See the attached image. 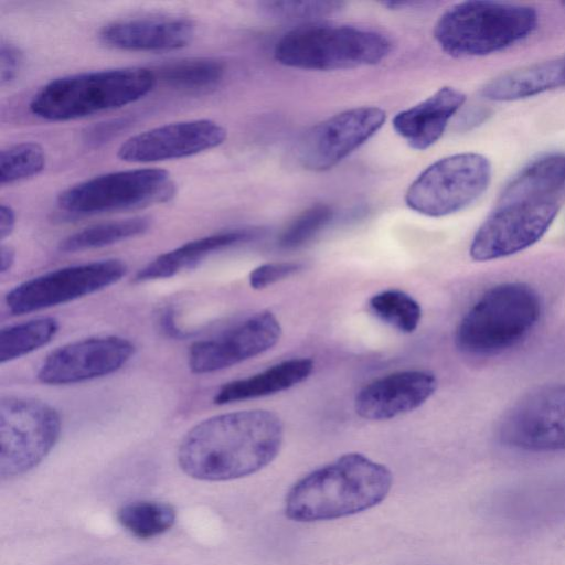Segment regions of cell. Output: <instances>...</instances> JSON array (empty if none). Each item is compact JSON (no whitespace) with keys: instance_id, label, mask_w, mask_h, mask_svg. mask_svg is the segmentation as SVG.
<instances>
[{"instance_id":"obj_1","label":"cell","mask_w":565,"mask_h":565,"mask_svg":"<svg viewBox=\"0 0 565 565\" xmlns=\"http://www.w3.org/2000/svg\"><path fill=\"white\" fill-rule=\"evenodd\" d=\"M284 425L266 409L230 412L209 417L182 438L178 462L184 473L205 481L253 475L279 454Z\"/></svg>"},{"instance_id":"obj_2","label":"cell","mask_w":565,"mask_h":565,"mask_svg":"<svg viewBox=\"0 0 565 565\" xmlns=\"http://www.w3.org/2000/svg\"><path fill=\"white\" fill-rule=\"evenodd\" d=\"M393 483L387 467L350 452L301 479L288 491L285 515L296 522L334 520L381 503Z\"/></svg>"},{"instance_id":"obj_3","label":"cell","mask_w":565,"mask_h":565,"mask_svg":"<svg viewBox=\"0 0 565 565\" xmlns=\"http://www.w3.org/2000/svg\"><path fill=\"white\" fill-rule=\"evenodd\" d=\"M541 313V298L530 285L498 284L487 289L463 315L456 329V347L472 358L502 354L529 337Z\"/></svg>"},{"instance_id":"obj_4","label":"cell","mask_w":565,"mask_h":565,"mask_svg":"<svg viewBox=\"0 0 565 565\" xmlns=\"http://www.w3.org/2000/svg\"><path fill=\"white\" fill-rule=\"evenodd\" d=\"M156 82L154 72L143 67L67 75L42 86L29 108L34 116L49 121L78 119L135 103L148 95Z\"/></svg>"},{"instance_id":"obj_5","label":"cell","mask_w":565,"mask_h":565,"mask_svg":"<svg viewBox=\"0 0 565 565\" xmlns=\"http://www.w3.org/2000/svg\"><path fill=\"white\" fill-rule=\"evenodd\" d=\"M537 24L539 14L530 6L470 0L449 7L439 17L434 38L450 56H483L524 40Z\"/></svg>"},{"instance_id":"obj_6","label":"cell","mask_w":565,"mask_h":565,"mask_svg":"<svg viewBox=\"0 0 565 565\" xmlns=\"http://www.w3.org/2000/svg\"><path fill=\"white\" fill-rule=\"evenodd\" d=\"M391 51V40L375 30L313 23L287 32L276 43L274 55L288 67L335 71L377 64Z\"/></svg>"},{"instance_id":"obj_7","label":"cell","mask_w":565,"mask_h":565,"mask_svg":"<svg viewBox=\"0 0 565 565\" xmlns=\"http://www.w3.org/2000/svg\"><path fill=\"white\" fill-rule=\"evenodd\" d=\"M170 173L158 168L109 172L74 184L57 196V206L73 215L135 210L173 198Z\"/></svg>"},{"instance_id":"obj_8","label":"cell","mask_w":565,"mask_h":565,"mask_svg":"<svg viewBox=\"0 0 565 565\" xmlns=\"http://www.w3.org/2000/svg\"><path fill=\"white\" fill-rule=\"evenodd\" d=\"M492 175L490 161L480 153L463 152L441 158L409 184L406 205L425 216L441 217L459 212L488 189Z\"/></svg>"},{"instance_id":"obj_9","label":"cell","mask_w":565,"mask_h":565,"mask_svg":"<svg viewBox=\"0 0 565 565\" xmlns=\"http://www.w3.org/2000/svg\"><path fill=\"white\" fill-rule=\"evenodd\" d=\"M62 429L58 413L36 398L3 396L0 402V476L12 478L36 467Z\"/></svg>"},{"instance_id":"obj_10","label":"cell","mask_w":565,"mask_h":565,"mask_svg":"<svg viewBox=\"0 0 565 565\" xmlns=\"http://www.w3.org/2000/svg\"><path fill=\"white\" fill-rule=\"evenodd\" d=\"M497 438L519 451H565V383L535 387L515 401L499 420Z\"/></svg>"},{"instance_id":"obj_11","label":"cell","mask_w":565,"mask_h":565,"mask_svg":"<svg viewBox=\"0 0 565 565\" xmlns=\"http://www.w3.org/2000/svg\"><path fill=\"white\" fill-rule=\"evenodd\" d=\"M126 274L127 266L119 259L67 266L21 282L6 295L4 301L11 315L30 313L97 292Z\"/></svg>"},{"instance_id":"obj_12","label":"cell","mask_w":565,"mask_h":565,"mask_svg":"<svg viewBox=\"0 0 565 565\" xmlns=\"http://www.w3.org/2000/svg\"><path fill=\"white\" fill-rule=\"evenodd\" d=\"M558 213L552 199L498 204L478 227L469 254L476 262L504 258L537 243Z\"/></svg>"},{"instance_id":"obj_13","label":"cell","mask_w":565,"mask_h":565,"mask_svg":"<svg viewBox=\"0 0 565 565\" xmlns=\"http://www.w3.org/2000/svg\"><path fill=\"white\" fill-rule=\"evenodd\" d=\"M281 326L268 310L252 312L211 338L194 342L188 363L195 374L213 373L257 356L281 337Z\"/></svg>"},{"instance_id":"obj_14","label":"cell","mask_w":565,"mask_h":565,"mask_svg":"<svg viewBox=\"0 0 565 565\" xmlns=\"http://www.w3.org/2000/svg\"><path fill=\"white\" fill-rule=\"evenodd\" d=\"M385 120V110L375 106L354 107L335 114L302 136L298 160L311 171L329 170L372 138Z\"/></svg>"},{"instance_id":"obj_15","label":"cell","mask_w":565,"mask_h":565,"mask_svg":"<svg viewBox=\"0 0 565 565\" xmlns=\"http://www.w3.org/2000/svg\"><path fill=\"white\" fill-rule=\"evenodd\" d=\"M135 345L117 335L74 341L52 351L42 362L38 379L50 385L75 384L111 374L134 355Z\"/></svg>"},{"instance_id":"obj_16","label":"cell","mask_w":565,"mask_h":565,"mask_svg":"<svg viewBox=\"0 0 565 565\" xmlns=\"http://www.w3.org/2000/svg\"><path fill=\"white\" fill-rule=\"evenodd\" d=\"M226 136V129L211 119L171 122L131 136L117 157L134 163L185 158L222 145Z\"/></svg>"},{"instance_id":"obj_17","label":"cell","mask_w":565,"mask_h":565,"mask_svg":"<svg viewBox=\"0 0 565 565\" xmlns=\"http://www.w3.org/2000/svg\"><path fill=\"white\" fill-rule=\"evenodd\" d=\"M497 525L518 532L548 526L565 518V481H543L500 490L490 499Z\"/></svg>"},{"instance_id":"obj_18","label":"cell","mask_w":565,"mask_h":565,"mask_svg":"<svg viewBox=\"0 0 565 565\" xmlns=\"http://www.w3.org/2000/svg\"><path fill=\"white\" fill-rule=\"evenodd\" d=\"M437 385L429 371H397L364 385L354 398V409L364 419L387 420L420 407Z\"/></svg>"},{"instance_id":"obj_19","label":"cell","mask_w":565,"mask_h":565,"mask_svg":"<svg viewBox=\"0 0 565 565\" xmlns=\"http://www.w3.org/2000/svg\"><path fill=\"white\" fill-rule=\"evenodd\" d=\"M99 36L105 44L118 50L171 51L192 41L194 24L180 17H139L114 21L102 29Z\"/></svg>"},{"instance_id":"obj_20","label":"cell","mask_w":565,"mask_h":565,"mask_svg":"<svg viewBox=\"0 0 565 565\" xmlns=\"http://www.w3.org/2000/svg\"><path fill=\"white\" fill-rule=\"evenodd\" d=\"M466 102V95L444 86L420 103L402 110L393 118V128L409 147L425 150L437 142L450 118Z\"/></svg>"},{"instance_id":"obj_21","label":"cell","mask_w":565,"mask_h":565,"mask_svg":"<svg viewBox=\"0 0 565 565\" xmlns=\"http://www.w3.org/2000/svg\"><path fill=\"white\" fill-rule=\"evenodd\" d=\"M312 370L311 359L285 360L248 377L225 383L215 393L213 402L225 405L273 395L303 382Z\"/></svg>"},{"instance_id":"obj_22","label":"cell","mask_w":565,"mask_h":565,"mask_svg":"<svg viewBox=\"0 0 565 565\" xmlns=\"http://www.w3.org/2000/svg\"><path fill=\"white\" fill-rule=\"evenodd\" d=\"M563 86H565L564 56L502 73L481 88V95L493 102H512Z\"/></svg>"},{"instance_id":"obj_23","label":"cell","mask_w":565,"mask_h":565,"mask_svg":"<svg viewBox=\"0 0 565 565\" xmlns=\"http://www.w3.org/2000/svg\"><path fill=\"white\" fill-rule=\"evenodd\" d=\"M254 232L238 230L200 237L163 253L138 270L135 281L145 282L170 278L182 269L195 266L209 255L226 247L250 241Z\"/></svg>"},{"instance_id":"obj_24","label":"cell","mask_w":565,"mask_h":565,"mask_svg":"<svg viewBox=\"0 0 565 565\" xmlns=\"http://www.w3.org/2000/svg\"><path fill=\"white\" fill-rule=\"evenodd\" d=\"M565 186V154L555 153L533 161L502 191L499 203L548 199Z\"/></svg>"},{"instance_id":"obj_25","label":"cell","mask_w":565,"mask_h":565,"mask_svg":"<svg viewBox=\"0 0 565 565\" xmlns=\"http://www.w3.org/2000/svg\"><path fill=\"white\" fill-rule=\"evenodd\" d=\"M151 226L147 216L108 221L75 232L58 244L62 253H77L109 246L146 233Z\"/></svg>"},{"instance_id":"obj_26","label":"cell","mask_w":565,"mask_h":565,"mask_svg":"<svg viewBox=\"0 0 565 565\" xmlns=\"http://www.w3.org/2000/svg\"><path fill=\"white\" fill-rule=\"evenodd\" d=\"M224 64L211 57H189L166 63L156 76L184 90H204L217 86L224 77Z\"/></svg>"},{"instance_id":"obj_27","label":"cell","mask_w":565,"mask_h":565,"mask_svg":"<svg viewBox=\"0 0 565 565\" xmlns=\"http://www.w3.org/2000/svg\"><path fill=\"white\" fill-rule=\"evenodd\" d=\"M58 321L42 317L8 326L0 331V362L19 359L49 343L57 333Z\"/></svg>"},{"instance_id":"obj_28","label":"cell","mask_w":565,"mask_h":565,"mask_svg":"<svg viewBox=\"0 0 565 565\" xmlns=\"http://www.w3.org/2000/svg\"><path fill=\"white\" fill-rule=\"evenodd\" d=\"M117 519L131 535L147 540L171 529L175 522V511L166 502L138 500L122 505Z\"/></svg>"},{"instance_id":"obj_29","label":"cell","mask_w":565,"mask_h":565,"mask_svg":"<svg viewBox=\"0 0 565 565\" xmlns=\"http://www.w3.org/2000/svg\"><path fill=\"white\" fill-rule=\"evenodd\" d=\"M369 306L380 320L404 333L414 332L420 322V305L399 289H386L373 295Z\"/></svg>"},{"instance_id":"obj_30","label":"cell","mask_w":565,"mask_h":565,"mask_svg":"<svg viewBox=\"0 0 565 565\" xmlns=\"http://www.w3.org/2000/svg\"><path fill=\"white\" fill-rule=\"evenodd\" d=\"M45 161V152L36 142H20L3 149L0 154V184H12L39 174Z\"/></svg>"},{"instance_id":"obj_31","label":"cell","mask_w":565,"mask_h":565,"mask_svg":"<svg viewBox=\"0 0 565 565\" xmlns=\"http://www.w3.org/2000/svg\"><path fill=\"white\" fill-rule=\"evenodd\" d=\"M334 212L327 204H315L299 214L281 233L278 244L295 249L310 242L333 218Z\"/></svg>"},{"instance_id":"obj_32","label":"cell","mask_w":565,"mask_h":565,"mask_svg":"<svg viewBox=\"0 0 565 565\" xmlns=\"http://www.w3.org/2000/svg\"><path fill=\"white\" fill-rule=\"evenodd\" d=\"M344 6L339 1H267L264 9L281 19H311L332 14Z\"/></svg>"},{"instance_id":"obj_33","label":"cell","mask_w":565,"mask_h":565,"mask_svg":"<svg viewBox=\"0 0 565 565\" xmlns=\"http://www.w3.org/2000/svg\"><path fill=\"white\" fill-rule=\"evenodd\" d=\"M302 268L303 265L298 262L266 263L250 271L249 285L253 289L260 290L297 274Z\"/></svg>"},{"instance_id":"obj_34","label":"cell","mask_w":565,"mask_h":565,"mask_svg":"<svg viewBox=\"0 0 565 565\" xmlns=\"http://www.w3.org/2000/svg\"><path fill=\"white\" fill-rule=\"evenodd\" d=\"M22 64V52L10 42H2L0 46V79L1 84L11 83Z\"/></svg>"},{"instance_id":"obj_35","label":"cell","mask_w":565,"mask_h":565,"mask_svg":"<svg viewBox=\"0 0 565 565\" xmlns=\"http://www.w3.org/2000/svg\"><path fill=\"white\" fill-rule=\"evenodd\" d=\"M127 125V119H114L106 122H99L90 127L87 132H85V140L89 145L98 146L109 140L120 130L125 129Z\"/></svg>"},{"instance_id":"obj_36","label":"cell","mask_w":565,"mask_h":565,"mask_svg":"<svg viewBox=\"0 0 565 565\" xmlns=\"http://www.w3.org/2000/svg\"><path fill=\"white\" fill-rule=\"evenodd\" d=\"M15 226V213L10 205L1 204L0 206V239L4 241L9 237Z\"/></svg>"},{"instance_id":"obj_37","label":"cell","mask_w":565,"mask_h":565,"mask_svg":"<svg viewBox=\"0 0 565 565\" xmlns=\"http://www.w3.org/2000/svg\"><path fill=\"white\" fill-rule=\"evenodd\" d=\"M15 259V250L13 247L9 245H1L0 248V274L4 275L7 271H9Z\"/></svg>"},{"instance_id":"obj_38","label":"cell","mask_w":565,"mask_h":565,"mask_svg":"<svg viewBox=\"0 0 565 565\" xmlns=\"http://www.w3.org/2000/svg\"><path fill=\"white\" fill-rule=\"evenodd\" d=\"M564 58H565V55H564Z\"/></svg>"},{"instance_id":"obj_39","label":"cell","mask_w":565,"mask_h":565,"mask_svg":"<svg viewBox=\"0 0 565 565\" xmlns=\"http://www.w3.org/2000/svg\"><path fill=\"white\" fill-rule=\"evenodd\" d=\"M564 6H565V3H564Z\"/></svg>"}]
</instances>
